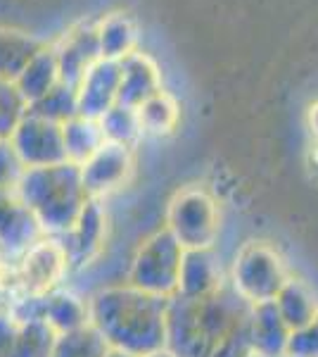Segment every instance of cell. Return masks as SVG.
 Segmentation results:
<instances>
[{"label":"cell","instance_id":"1","mask_svg":"<svg viewBox=\"0 0 318 357\" xmlns=\"http://www.w3.org/2000/svg\"><path fill=\"white\" fill-rule=\"evenodd\" d=\"M169 345L176 357H247L252 353V305L230 284L207 298L169 301Z\"/></svg>","mask_w":318,"mask_h":357},{"label":"cell","instance_id":"2","mask_svg":"<svg viewBox=\"0 0 318 357\" xmlns=\"http://www.w3.org/2000/svg\"><path fill=\"white\" fill-rule=\"evenodd\" d=\"M90 324L109 343L133 357H150L169 345V301L136 289L129 281L105 284L88 296Z\"/></svg>","mask_w":318,"mask_h":357},{"label":"cell","instance_id":"3","mask_svg":"<svg viewBox=\"0 0 318 357\" xmlns=\"http://www.w3.org/2000/svg\"><path fill=\"white\" fill-rule=\"evenodd\" d=\"M17 191L38 222L40 231L57 238L79 222L81 212L90 203L81 178V167L74 162L29 167Z\"/></svg>","mask_w":318,"mask_h":357},{"label":"cell","instance_id":"4","mask_svg":"<svg viewBox=\"0 0 318 357\" xmlns=\"http://www.w3.org/2000/svg\"><path fill=\"white\" fill-rule=\"evenodd\" d=\"M161 227L186 250H214L221 234V205L207 186L186 183L166 203Z\"/></svg>","mask_w":318,"mask_h":357},{"label":"cell","instance_id":"5","mask_svg":"<svg viewBox=\"0 0 318 357\" xmlns=\"http://www.w3.org/2000/svg\"><path fill=\"white\" fill-rule=\"evenodd\" d=\"M186 260V248L159 227L148 234L133 250L126 281L150 296L171 301L181 286V269Z\"/></svg>","mask_w":318,"mask_h":357},{"label":"cell","instance_id":"6","mask_svg":"<svg viewBox=\"0 0 318 357\" xmlns=\"http://www.w3.org/2000/svg\"><path fill=\"white\" fill-rule=\"evenodd\" d=\"M292 274L278 250L266 241H247L235 252L228 284L250 305L276 303Z\"/></svg>","mask_w":318,"mask_h":357},{"label":"cell","instance_id":"7","mask_svg":"<svg viewBox=\"0 0 318 357\" xmlns=\"http://www.w3.org/2000/svg\"><path fill=\"white\" fill-rule=\"evenodd\" d=\"M74 274L72 260L62 238L57 236H40L33 245L19 252V276L24 301L45 298L53 291L69 284Z\"/></svg>","mask_w":318,"mask_h":357},{"label":"cell","instance_id":"8","mask_svg":"<svg viewBox=\"0 0 318 357\" xmlns=\"http://www.w3.org/2000/svg\"><path fill=\"white\" fill-rule=\"evenodd\" d=\"M136 176V148L107 141L93 158L81 165V178L90 200L107 203Z\"/></svg>","mask_w":318,"mask_h":357},{"label":"cell","instance_id":"9","mask_svg":"<svg viewBox=\"0 0 318 357\" xmlns=\"http://www.w3.org/2000/svg\"><path fill=\"white\" fill-rule=\"evenodd\" d=\"M109 231H112V220H109L107 203L90 200L86 210L81 212L79 222L62 236L74 274L84 272V269H88L90 264L100 260L109 243Z\"/></svg>","mask_w":318,"mask_h":357},{"label":"cell","instance_id":"10","mask_svg":"<svg viewBox=\"0 0 318 357\" xmlns=\"http://www.w3.org/2000/svg\"><path fill=\"white\" fill-rule=\"evenodd\" d=\"M10 141L15 143L26 167H48L69 162L65 146V126L26 112Z\"/></svg>","mask_w":318,"mask_h":357},{"label":"cell","instance_id":"11","mask_svg":"<svg viewBox=\"0 0 318 357\" xmlns=\"http://www.w3.org/2000/svg\"><path fill=\"white\" fill-rule=\"evenodd\" d=\"M15 310L22 314H33V317L45 319L60 336L69 331L84 329V326L90 324L88 296L72 289L69 284L53 291L45 298H33V301H24V303L15 305Z\"/></svg>","mask_w":318,"mask_h":357},{"label":"cell","instance_id":"12","mask_svg":"<svg viewBox=\"0 0 318 357\" xmlns=\"http://www.w3.org/2000/svg\"><path fill=\"white\" fill-rule=\"evenodd\" d=\"M57 62H60L62 84L79 89L81 79L90 67L100 60V38H97V22H84V24L69 29L65 36L53 43Z\"/></svg>","mask_w":318,"mask_h":357},{"label":"cell","instance_id":"13","mask_svg":"<svg viewBox=\"0 0 318 357\" xmlns=\"http://www.w3.org/2000/svg\"><path fill=\"white\" fill-rule=\"evenodd\" d=\"M119 84H121V62L97 60L81 79L79 96V114L90 119H102L119 102Z\"/></svg>","mask_w":318,"mask_h":357},{"label":"cell","instance_id":"14","mask_svg":"<svg viewBox=\"0 0 318 357\" xmlns=\"http://www.w3.org/2000/svg\"><path fill=\"white\" fill-rule=\"evenodd\" d=\"M40 236L45 234L29 212L19 191L0 186V248L19 255L29 245L36 243Z\"/></svg>","mask_w":318,"mask_h":357},{"label":"cell","instance_id":"15","mask_svg":"<svg viewBox=\"0 0 318 357\" xmlns=\"http://www.w3.org/2000/svg\"><path fill=\"white\" fill-rule=\"evenodd\" d=\"M161 91V74L154 60L141 50L121 62V84H119V102L124 107H138Z\"/></svg>","mask_w":318,"mask_h":357},{"label":"cell","instance_id":"16","mask_svg":"<svg viewBox=\"0 0 318 357\" xmlns=\"http://www.w3.org/2000/svg\"><path fill=\"white\" fill-rule=\"evenodd\" d=\"M228 284L223 269L214 250H186L181 269V286L176 296L183 298H207L221 291Z\"/></svg>","mask_w":318,"mask_h":357},{"label":"cell","instance_id":"17","mask_svg":"<svg viewBox=\"0 0 318 357\" xmlns=\"http://www.w3.org/2000/svg\"><path fill=\"white\" fill-rule=\"evenodd\" d=\"M290 326L280 317L276 303L252 305V353L269 357H285L287 343H290Z\"/></svg>","mask_w":318,"mask_h":357},{"label":"cell","instance_id":"18","mask_svg":"<svg viewBox=\"0 0 318 357\" xmlns=\"http://www.w3.org/2000/svg\"><path fill=\"white\" fill-rule=\"evenodd\" d=\"M17 317H19V321H17L13 341L5 348L3 357H53L60 333L45 319H40V317L22 312H17Z\"/></svg>","mask_w":318,"mask_h":357},{"label":"cell","instance_id":"19","mask_svg":"<svg viewBox=\"0 0 318 357\" xmlns=\"http://www.w3.org/2000/svg\"><path fill=\"white\" fill-rule=\"evenodd\" d=\"M97 38H100L102 60L124 62L136 53L138 26L129 13H109L97 20Z\"/></svg>","mask_w":318,"mask_h":357},{"label":"cell","instance_id":"20","mask_svg":"<svg viewBox=\"0 0 318 357\" xmlns=\"http://www.w3.org/2000/svg\"><path fill=\"white\" fill-rule=\"evenodd\" d=\"M48 43L22 29L0 26V79L17 82L29 62L36 57Z\"/></svg>","mask_w":318,"mask_h":357},{"label":"cell","instance_id":"21","mask_svg":"<svg viewBox=\"0 0 318 357\" xmlns=\"http://www.w3.org/2000/svg\"><path fill=\"white\" fill-rule=\"evenodd\" d=\"M60 82H62L60 62H57V53H55L53 43H50L29 62L26 69L17 77L15 84H17V89L22 91V96L26 98L29 105H31V102L40 100L45 93H50Z\"/></svg>","mask_w":318,"mask_h":357},{"label":"cell","instance_id":"22","mask_svg":"<svg viewBox=\"0 0 318 357\" xmlns=\"http://www.w3.org/2000/svg\"><path fill=\"white\" fill-rule=\"evenodd\" d=\"M276 307L285 319V324L290 326V331L297 333L306 329L309 324H314V319L318 317V298L302 279L292 276L290 284L276 298Z\"/></svg>","mask_w":318,"mask_h":357},{"label":"cell","instance_id":"23","mask_svg":"<svg viewBox=\"0 0 318 357\" xmlns=\"http://www.w3.org/2000/svg\"><path fill=\"white\" fill-rule=\"evenodd\" d=\"M138 119H141L143 136L152 138H166L176 134L178 124H181V105L169 91H157L152 98H148L141 107H138Z\"/></svg>","mask_w":318,"mask_h":357},{"label":"cell","instance_id":"24","mask_svg":"<svg viewBox=\"0 0 318 357\" xmlns=\"http://www.w3.org/2000/svg\"><path fill=\"white\" fill-rule=\"evenodd\" d=\"M65 126V146H67V160L74 165H84L90 160L107 143L105 129H102L100 119H90L84 114H77Z\"/></svg>","mask_w":318,"mask_h":357},{"label":"cell","instance_id":"25","mask_svg":"<svg viewBox=\"0 0 318 357\" xmlns=\"http://www.w3.org/2000/svg\"><path fill=\"white\" fill-rule=\"evenodd\" d=\"M109 350V343L93 324H88L84 329L62 333L55 343L53 357H107Z\"/></svg>","mask_w":318,"mask_h":357},{"label":"cell","instance_id":"26","mask_svg":"<svg viewBox=\"0 0 318 357\" xmlns=\"http://www.w3.org/2000/svg\"><path fill=\"white\" fill-rule=\"evenodd\" d=\"M29 112L38 114V117L50 119V122L65 124V122H69V119L79 114L77 89L60 82L53 91H50V93H45L43 98H40V100L31 102V105H29Z\"/></svg>","mask_w":318,"mask_h":357},{"label":"cell","instance_id":"27","mask_svg":"<svg viewBox=\"0 0 318 357\" xmlns=\"http://www.w3.org/2000/svg\"><path fill=\"white\" fill-rule=\"evenodd\" d=\"M102 129H105L107 141L114 143H124V146L138 148V143L143 141V129H141V119H138V112L133 107H124V105H114L105 117L100 119Z\"/></svg>","mask_w":318,"mask_h":357},{"label":"cell","instance_id":"28","mask_svg":"<svg viewBox=\"0 0 318 357\" xmlns=\"http://www.w3.org/2000/svg\"><path fill=\"white\" fill-rule=\"evenodd\" d=\"M29 112V102L15 82L0 79V138H13L15 129Z\"/></svg>","mask_w":318,"mask_h":357},{"label":"cell","instance_id":"29","mask_svg":"<svg viewBox=\"0 0 318 357\" xmlns=\"http://www.w3.org/2000/svg\"><path fill=\"white\" fill-rule=\"evenodd\" d=\"M29 167L19 158L15 143L10 138H0V186L3 188H17L22 176L26 174Z\"/></svg>","mask_w":318,"mask_h":357},{"label":"cell","instance_id":"30","mask_svg":"<svg viewBox=\"0 0 318 357\" xmlns=\"http://www.w3.org/2000/svg\"><path fill=\"white\" fill-rule=\"evenodd\" d=\"M285 357H318V317L314 319V324L292 333Z\"/></svg>","mask_w":318,"mask_h":357},{"label":"cell","instance_id":"31","mask_svg":"<svg viewBox=\"0 0 318 357\" xmlns=\"http://www.w3.org/2000/svg\"><path fill=\"white\" fill-rule=\"evenodd\" d=\"M304 167H306V174H309L311 181L318 183V141H311L309 148H306Z\"/></svg>","mask_w":318,"mask_h":357},{"label":"cell","instance_id":"32","mask_svg":"<svg viewBox=\"0 0 318 357\" xmlns=\"http://www.w3.org/2000/svg\"><path fill=\"white\" fill-rule=\"evenodd\" d=\"M306 129H309L311 141H318V100L311 102L306 110Z\"/></svg>","mask_w":318,"mask_h":357},{"label":"cell","instance_id":"33","mask_svg":"<svg viewBox=\"0 0 318 357\" xmlns=\"http://www.w3.org/2000/svg\"><path fill=\"white\" fill-rule=\"evenodd\" d=\"M107 357H133L129 353H121V350H109V355Z\"/></svg>","mask_w":318,"mask_h":357},{"label":"cell","instance_id":"34","mask_svg":"<svg viewBox=\"0 0 318 357\" xmlns=\"http://www.w3.org/2000/svg\"><path fill=\"white\" fill-rule=\"evenodd\" d=\"M247 357H269V355H259V353H250Z\"/></svg>","mask_w":318,"mask_h":357}]
</instances>
